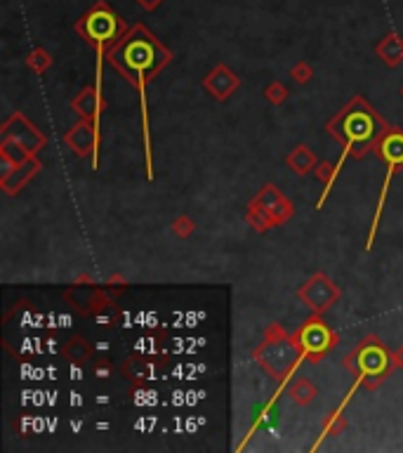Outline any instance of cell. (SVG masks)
I'll return each instance as SVG.
<instances>
[{
	"instance_id": "obj_1",
	"label": "cell",
	"mask_w": 403,
	"mask_h": 453,
	"mask_svg": "<svg viewBox=\"0 0 403 453\" xmlns=\"http://www.w3.org/2000/svg\"><path fill=\"white\" fill-rule=\"evenodd\" d=\"M120 26H123L120 19L104 3H99L95 10H90L81 21H78V31H81L85 38H90L92 42H97V45L99 42L111 40L113 35L118 33Z\"/></svg>"
},
{
	"instance_id": "obj_2",
	"label": "cell",
	"mask_w": 403,
	"mask_h": 453,
	"mask_svg": "<svg viewBox=\"0 0 403 453\" xmlns=\"http://www.w3.org/2000/svg\"><path fill=\"white\" fill-rule=\"evenodd\" d=\"M137 3L144 7L146 12H151V10H156V7L160 5V0H137Z\"/></svg>"
}]
</instances>
